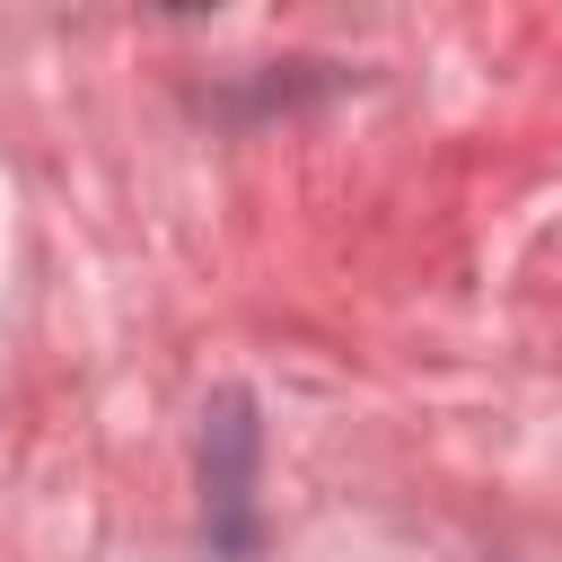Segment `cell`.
Returning a JSON list of instances; mask_svg holds the SVG:
<instances>
[{
    "mask_svg": "<svg viewBox=\"0 0 562 562\" xmlns=\"http://www.w3.org/2000/svg\"><path fill=\"white\" fill-rule=\"evenodd\" d=\"M255 457H263L255 395L220 386L202 404V509H211V544L220 553H255Z\"/></svg>",
    "mask_w": 562,
    "mask_h": 562,
    "instance_id": "6da1fadb",
    "label": "cell"
}]
</instances>
